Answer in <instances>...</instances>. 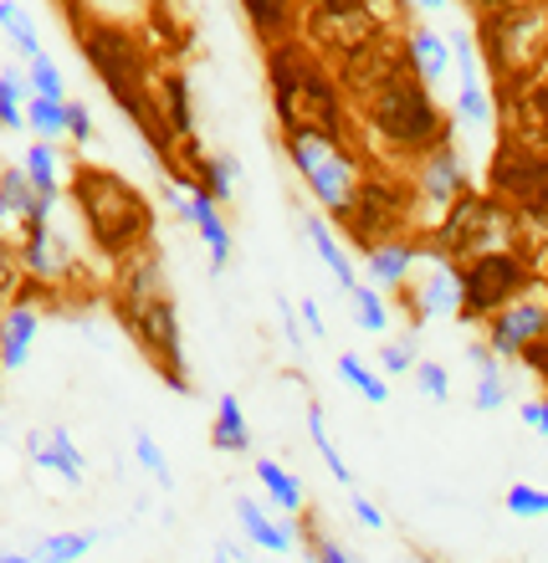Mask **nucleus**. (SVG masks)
Masks as SVG:
<instances>
[{"instance_id":"1","label":"nucleus","mask_w":548,"mask_h":563,"mask_svg":"<svg viewBox=\"0 0 548 563\" xmlns=\"http://www.w3.org/2000/svg\"><path fill=\"white\" fill-rule=\"evenodd\" d=\"M73 200H77V210H83V221H88V231L103 256H123V262H129V256H139V246L154 236V210H149V200L129 179L113 175V169L83 164L73 175Z\"/></svg>"},{"instance_id":"2","label":"nucleus","mask_w":548,"mask_h":563,"mask_svg":"<svg viewBox=\"0 0 548 563\" xmlns=\"http://www.w3.org/2000/svg\"><path fill=\"white\" fill-rule=\"evenodd\" d=\"M364 108H370L374 134L385 139V148L401 154V159L420 164L430 148L451 144V119L441 113V103L430 98V88L415 73L390 77L385 88L364 98Z\"/></svg>"},{"instance_id":"3","label":"nucleus","mask_w":548,"mask_h":563,"mask_svg":"<svg viewBox=\"0 0 548 563\" xmlns=\"http://www.w3.org/2000/svg\"><path fill=\"white\" fill-rule=\"evenodd\" d=\"M513 231H518L513 206L472 190V195H461L451 210H441V221L430 225V236H426V252L467 267V262H476V256L513 252Z\"/></svg>"},{"instance_id":"4","label":"nucleus","mask_w":548,"mask_h":563,"mask_svg":"<svg viewBox=\"0 0 548 563\" xmlns=\"http://www.w3.org/2000/svg\"><path fill=\"white\" fill-rule=\"evenodd\" d=\"M528 282H534V267L523 252H492L467 262L461 267V323L487 328L497 312H507L528 292Z\"/></svg>"},{"instance_id":"5","label":"nucleus","mask_w":548,"mask_h":563,"mask_svg":"<svg viewBox=\"0 0 548 563\" xmlns=\"http://www.w3.org/2000/svg\"><path fill=\"white\" fill-rule=\"evenodd\" d=\"M77 31H83V52H88V67L98 77H103V88L119 98V103H129V98H139V92H154V82H149V62H144V46L129 36L123 26H108V21H83L77 15Z\"/></svg>"},{"instance_id":"6","label":"nucleus","mask_w":548,"mask_h":563,"mask_svg":"<svg viewBox=\"0 0 548 563\" xmlns=\"http://www.w3.org/2000/svg\"><path fill=\"white\" fill-rule=\"evenodd\" d=\"M119 312H123V323H129V333L139 339V349H144V358L164 374V385L175 389V395H190L185 349H179V312H175V302H169V292L119 302Z\"/></svg>"},{"instance_id":"7","label":"nucleus","mask_w":548,"mask_h":563,"mask_svg":"<svg viewBox=\"0 0 548 563\" xmlns=\"http://www.w3.org/2000/svg\"><path fill=\"white\" fill-rule=\"evenodd\" d=\"M492 200L503 206H518L523 216L548 221V154L523 139H507L492 154Z\"/></svg>"},{"instance_id":"8","label":"nucleus","mask_w":548,"mask_h":563,"mask_svg":"<svg viewBox=\"0 0 548 563\" xmlns=\"http://www.w3.org/2000/svg\"><path fill=\"white\" fill-rule=\"evenodd\" d=\"M405 221H410V185H401V179H390V175H370L354 210L343 216V231L364 252H374V246L405 236Z\"/></svg>"},{"instance_id":"9","label":"nucleus","mask_w":548,"mask_h":563,"mask_svg":"<svg viewBox=\"0 0 548 563\" xmlns=\"http://www.w3.org/2000/svg\"><path fill=\"white\" fill-rule=\"evenodd\" d=\"M303 26L328 57H354L364 46H374L385 31H380V11L364 5V0H318L303 11Z\"/></svg>"},{"instance_id":"10","label":"nucleus","mask_w":548,"mask_h":563,"mask_svg":"<svg viewBox=\"0 0 548 563\" xmlns=\"http://www.w3.org/2000/svg\"><path fill=\"white\" fill-rule=\"evenodd\" d=\"M364 179H370V169H364V154H359L354 144H339L333 154H328L318 169H313L303 185H308V195L318 200V206L328 210V216H349L359 200V190H364Z\"/></svg>"},{"instance_id":"11","label":"nucleus","mask_w":548,"mask_h":563,"mask_svg":"<svg viewBox=\"0 0 548 563\" xmlns=\"http://www.w3.org/2000/svg\"><path fill=\"white\" fill-rule=\"evenodd\" d=\"M405 302H410V323H426V318H461V267L446 262V256L426 252L415 287H405Z\"/></svg>"},{"instance_id":"12","label":"nucleus","mask_w":548,"mask_h":563,"mask_svg":"<svg viewBox=\"0 0 548 563\" xmlns=\"http://www.w3.org/2000/svg\"><path fill=\"white\" fill-rule=\"evenodd\" d=\"M467 159L457 154V139L441 148H430L426 159L415 164V175H410V195H420L426 206L436 210H451L461 200V195H472V185H467Z\"/></svg>"},{"instance_id":"13","label":"nucleus","mask_w":548,"mask_h":563,"mask_svg":"<svg viewBox=\"0 0 548 563\" xmlns=\"http://www.w3.org/2000/svg\"><path fill=\"white\" fill-rule=\"evenodd\" d=\"M534 343H548V302H528L518 297L507 312H497L487 323V349L497 358H523Z\"/></svg>"},{"instance_id":"14","label":"nucleus","mask_w":548,"mask_h":563,"mask_svg":"<svg viewBox=\"0 0 548 563\" xmlns=\"http://www.w3.org/2000/svg\"><path fill=\"white\" fill-rule=\"evenodd\" d=\"M420 262H426V241H415V236H395L385 246L364 252V272H370L374 292H405L410 277L420 272Z\"/></svg>"},{"instance_id":"15","label":"nucleus","mask_w":548,"mask_h":563,"mask_svg":"<svg viewBox=\"0 0 548 563\" xmlns=\"http://www.w3.org/2000/svg\"><path fill=\"white\" fill-rule=\"evenodd\" d=\"M67 267H73V256L52 236V221H31L26 231H21V277H26L31 287H57V282L67 277Z\"/></svg>"},{"instance_id":"16","label":"nucleus","mask_w":548,"mask_h":563,"mask_svg":"<svg viewBox=\"0 0 548 563\" xmlns=\"http://www.w3.org/2000/svg\"><path fill=\"white\" fill-rule=\"evenodd\" d=\"M237 522H241V533H246V543L262 553H277L282 559V553L297 549V518H267L256 497H237Z\"/></svg>"},{"instance_id":"17","label":"nucleus","mask_w":548,"mask_h":563,"mask_svg":"<svg viewBox=\"0 0 548 563\" xmlns=\"http://www.w3.org/2000/svg\"><path fill=\"white\" fill-rule=\"evenodd\" d=\"M36 328H42V312L31 308V302H11V308L0 312V369H26Z\"/></svg>"},{"instance_id":"18","label":"nucleus","mask_w":548,"mask_h":563,"mask_svg":"<svg viewBox=\"0 0 548 563\" xmlns=\"http://www.w3.org/2000/svg\"><path fill=\"white\" fill-rule=\"evenodd\" d=\"M405 62H410V73L420 77L426 88H436V82L451 73V46H446L441 31L410 26V36H405Z\"/></svg>"},{"instance_id":"19","label":"nucleus","mask_w":548,"mask_h":563,"mask_svg":"<svg viewBox=\"0 0 548 563\" xmlns=\"http://www.w3.org/2000/svg\"><path fill=\"white\" fill-rule=\"evenodd\" d=\"M154 98H160V119H164V129H169V139H175V144H190L195 139V103H190L185 73L160 77V82H154Z\"/></svg>"},{"instance_id":"20","label":"nucleus","mask_w":548,"mask_h":563,"mask_svg":"<svg viewBox=\"0 0 548 563\" xmlns=\"http://www.w3.org/2000/svg\"><path fill=\"white\" fill-rule=\"evenodd\" d=\"M31 466L62 476L67 487H83V482H88V456L77 451V441H73V430L67 426H46V451L31 461Z\"/></svg>"},{"instance_id":"21","label":"nucleus","mask_w":548,"mask_h":563,"mask_svg":"<svg viewBox=\"0 0 548 563\" xmlns=\"http://www.w3.org/2000/svg\"><path fill=\"white\" fill-rule=\"evenodd\" d=\"M303 11H308V5H297V0H246V15H252V26L267 36V46L297 42Z\"/></svg>"},{"instance_id":"22","label":"nucleus","mask_w":548,"mask_h":563,"mask_svg":"<svg viewBox=\"0 0 548 563\" xmlns=\"http://www.w3.org/2000/svg\"><path fill=\"white\" fill-rule=\"evenodd\" d=\"M169 282H164V262L154 252H139L123 262L119 272V302H139V297H164Z\"/></svg>"},{"instance_id":"23","label":"nucleus","mask_w":548,"mask_h":563,"mask_svg":"<svg viewBox=\"0 0 548 563\" xmlns=\"http://www.w3.org/2000/svg\"><path fill=\"white\" fill-rule=\"evenodd\" d=\"M210 445H216L221 456H241V451H252V426H246V410H241L237 395H221V405H216Z\"/></svg>"},{"instance_id":"24","label":"nucleus","mask_w":548,"mask_h":563,"mask_svg":"<svg viewBox=\"0 0 548 563\" xmlns=\"http://www.w3.org/2000/svg\"><path fill=\"white\" fill-rule=\"evenodd\" d=\"M303 231H308L313 252L324 256V267L333 272V282H339L343 292H354V287H359V272H354V262H349V252L339 246V236L328 231V221H303Z\"/></svg>"},{"instance_id":"25","label":"nucleus","mask_w":548,"mask_h":563,"mask_svg":"<svg viewBox=\"0 0 548 563\" xmlns=\"http://www.w3.org/2000/svg\"><path fill=\"white\" fill-rule=\"evenodd\" d=\"M256 482H262V492L282 507V518H297V507H303V482H297L282 461H267V456L256 461Z\"/></svg>"},{"instance_id":"26","label":"nucleus","mask_w":548,"mask_h":563,"mask_svg":"<svg viewBox=\"0 0 548 563\" xmlns=\"http://www.w3.org/2000/svg\"><path fill=\"white\" fill-rule=\"evenodd\" d=\"M98 538H103V533H92V528H77V533H52V538H42V543L31 549V559H36V563H83L92 549H98Z\"/></svg>"},{"instance_id":"27","label":"nucleus","mask_w":548,"mask_h":563,"mask_svg":"<svg viewBox=\"0 0 548 563\" xmlns=\"http://www.w3.org/2000/svg\"><path fill=\"white\" fill-rule=\"evenodd\" d=\"M339 144H349V139H328V134H313V129H297V134L282 139V148H287V159H293V169H297L303 179H308L313 169H318V164H324Z\"/></svg>"},{"instance_id":"28","label":"nucleus","mask_w":548,"mask_h":563,"mask_svg":"<svg viewBox=\"0 0 548 563\" xmlns=\"http://www.w3.org/2000/svg\"><path fill=\"white\" fill-rule=\"evenodd\" d=\"M21 169H26L31 190L42 195V200H57V195H62V175H57V148H52V144H31L26 154H21Z\"/></svg>"},{"instance_id":"29","label":"nucleus","mask_w":548,"mask_h":563,"mask_svg":"<svg viewBox=\"0 0 548 563\" xmlns=\"http://www.w3.org/2000/svg\"><path fill=\"white\" fill-rule=\"evenodd\" d=\"M308 441L318 445V456H324V466L333 472V482H343V487L354 492V472L343 466V456H339V445H333V435H328V420H324V405L313 400L308 405Z\"/></svg>"},{"instance_id":"30","label":"nucleus","mask_w":548,"mask_h":563,"mask_svg":"<svg viewBox=\"0 0 548 563\" xmlns=\"http://www.w3.org/2000/svg\"><path fill=\"white\" fill-rule=\"evenodd\" d=\"M195 190H206L216 206H226L231 190H237V159H231V154H210V159L195 169Z\"/></svg>"},{"instance_id":"31","label":"nucleus","mask_w":548,"mask_h":563,"mask_svg":"<svg viewBox=\"0 0 548 563\" xmlns=\"http://www.w3.org/2000/svg\"><path fill=\"white\" fill-rule=\"evenodd\" d=\"M36 98L21 73H0V129H26V103Z\"/></svg>"},{"instance_id":"32","label":"nucleus","mask_w":548,"mask_h":563,"mask_svg":"<svg viewBox=\"0 0 548 563\" xmlns=\"http://www.w3.org/2000/svg\"><path fill=\"white\" fill-rule=\"evenodd\" d=\"M0 31L21 46V57L36 62L42 57V36H36V21H31L26 5H11V0H0Z\"/></svg>"},{"instance_id":"33","label":"nucleus","mask_w":548,"mask_h":563,"mask_svg":"<svg viewBox=\"0 0 548 563\" xmlns=\"http://www.w3.org/2000/svg\"><path fill=\"white\" fill-rule=\"evenodd\" d=\"M36 200H42V195L31 190V179H26V169H21V164H11V169H0V206L11 210V216H15L21 225L31 221V210H36Z\"/></svg>"},{"instance_id":"34","label":"nucleus","mask_w":548,"mask_h":563,"mask_svg":"<svg viewBox=\"0 0 548 563\" xmlns=\"http://www.w3.org/2000/svg\"><path fill=\"white\" fill-rule=\"evenodd\" d=\"M339 379H343V385H354L370 405H390V385H385V374H374L359 354H339Z\"/></svg>"},{"instance_id":"35","label":"nucleus","mask_w":548,"mask_h":563,"mask_svg":"<svg viewBox=\"0 0 548 563\" xmlns=\"http://www.w3.org/2000/svg\"><path fill=\"white\" fill-rule=\"evenodd\" d=\"M349 312H354V323L364 328V333H385V328H390L385 292H374V287H364V282H359L354 292H349Z\"/></svg>"},{"instance_id":"36","label":"nucleus","mask_w":548,"mask_h":563,"mask_svg":"<svg viewBox=\"0 0 548 563\" xmlns=\"http://www.w3.org/2000/svg\"><path fill=\"white\" fill-rule=\"evenodd\" d=\"M134 456H139V466H144V472L154 476V487L175 492V472H169V456H164V445L154 441V430L134 426Z\"/></svg>"},{"instance_id":"37","label":"nucleus","mask_w":548,"mask_h":563,"mask_svg":"<svg viewBox=\"0 0 548 563\" xmlns=\"http://www.w3.org/2000/svg\"><path fill=\"white\" fill-rule=\"evenodd\" d=\"M26 129L36 134V144L67 139V103H46V98H31V103H26Z\"/></svg>"},{"instance_id":"38","label":"nucleus","mask_w":548,"mask_h":563,"mask_svg":"<svg viewBox=\"0 0 548 563\" xmlns=\"http://www.w3.org/2000/svg\"><path fill=\"white\" fill-rule=\"evenodd\" d=\"M492 98H487V88H482V77H472V82H461V92H457V119H467L472 129H492Z\"/></svg>"},{"instance_id":"39","label":"nucleus","mask_w":548,"mask_h":563,"mask_svg":"<svg viewBox=\"0 0 548 563\" xmlns=\"http://www.w3.org/2000/svg\"><path fill=\"white\" fill-rule=\"evenodd\" d=\"M26 82H31V92H36V98H46V103H67V82H62L57 62L46 57V52L26 67Z\"/></svg>"},{"instance_id":"40","label":"nucleus","mask_w":548,"mask_h":563,"mask_svg":"<svg viewBox=\"0 0 548 563\" xmlns=\"http://www.w3.org/2000/svg\"><path fill=\"white\" fill-rule=\"evenodd\" d=\"M415 385H420V395H426L430 405L451 400V374H446L441 358H420V364H415Z\"/></svg>"},{"instance_id":"41","label":"nucleus","mask_w":548,"mask_h":563,"mask_svg":"<svg viewBox=\"0 0 548 563\" xmlns=\"http://www.w3.org/2000/svg\"><path fill=\"white\" fill-rule=\"evenodd\" d=\"M507 512L513 518H548V492L534 482H513L507 487Z\"/></svg>"},{"instance_id":"42","label":"nucleus","mask_w":548,"mask_h":563,"mask_svg":"<svg viewBox=\"0 0 548 563\" xmlns=\"http://www.w3.org/2000/svg\"><path fill=\"white\" fill-rule=\"evenodd\" d=\"M415 364H420L415 333H405V339H395V343H380V369L385 374H415Z\"/></svg>"},{"instance_id":"43","label":"nucleus","mask_w":548,"mask_h":563,"mask_svg":"<svg viewBox=\"0 0 548 563\" xmlns=\"http://www.w3.org/2000/svg\"><path fill=\"white\" fill-rule=\"evenodd\" d=\"M21 246H11V241L0 236V312L11 308V297L21 292Z\"/></svg>"},{"instance_id":"44","label":"nucleus","mask_w":548,"mask_h":563,"mask_svg":"<svg viewBox=\"0 0 548 563\" xmlns=\"http://www.w3.org/2000/svg\"><path fill=\"white\" fill-rule=\"evenodd\" d=\"M472 405L482 410V416H492V410H503L507 405V385H503V369H487V374H476V395Z\"/></svg>"},{"instance_id":"45","label":"nucleus","mask_w":548,"mask_h":563,"mask_svg":"<svg viewBox=\"0 0 548 563\" xmlns=\"http://www.w3.org/2000/svg\"><path fill=\"white\" fill-rule=\"evenodd\" d=\"M67 139L73 144H92V108L83 98H67Z\"/></svg>"},{"instance_id":"46","label":"nucleus","mask_w":548,"mask_h":563,"mask_svg":"<svg viewBox=\"0 0 548 563\" xmlns=\"http://www.w3.org/2000/svg\"><path fill=\"white\" fill-rule=\"evenodd\" d=\"M277 323H282V339L293 343V349H303V328H297V302L277 297Z\"/></svg>"},{"instance_id":"47","label":"nucleus","mask_w":548,"mask_h":563,"mask_svg":"<svg viewBox=\"0 0 548 563\" xmlns=\"http://www.w3.org/2000/svg\"><path fill=\"white\" fill-rule=\"evenodd\" d=\"M349 512L359 518V528H370V533H385V512H380L370 497H354V503H349Z\"/></svg>"},{"instance_id":"48","label":"nucleus","mask_w":548,"mask_h":563,"mask_svg":"<svg viewBox=\"0 0 548 563\" xmlns=\"http://www.w3.org/2000/svg\"><path fill=\"white\" fill-rule=\"evenodd\" d=\"M313 559L318 563H354V553L343 549V543H333V538H318V543H313Z\"/></svg>"},{"instance_id":"49","label":"nucleus","mask_w":548,"mask_h":563,"mask_svg":"<svg viewBox=\"0 0 548 563\" xmlns=\"http://www.w3.org/2000/svg\"><path fill=\"white\" fill-rule=\"evenodd\" d=\"M523 420H528L538 435H548V400H528L523 405Z\"/></svg>"},{"instance_id":"50","label":"nucleus","mask_w":548,"mask_h":563,"mask_svg":"<svg viewBox=\"0 0 548 563\" xmlns=\"http://www.w3.org/2000/svg\"><path fill=\"white\" fill-rule=\"evenodd\" d=\"M303 323H308L313 339H324V312H318V302H313V297H303Z\"/></svg>"},{"instance_id":"51","label":"nucleus","mask_w":548,"mask_h":563,"mask_svg":"<svg viewBox=\"0 0 548 563\" xmlns=\"http://www.w3.org/2000/svg\"><path fill=\"white\" fill-rule=\"evenodd\" d=\"M42 451H46V430H26V456L36 461Z\"/></svg>"},{"instance_id":"52","label":"nucleus","mask_w":548,"mask_h":563,"mask_svg":"<svg viewBox=\"0 0 548 563\" xmlns=\"http://www.w3.org/2000/svg\"><path fill=\"white\" fill-rule=\"evenodd\" d=\"M0 563H36V559H31V553H21V549H15V553H0Z\"/></svg>"},{"instance_id":"53","label":"nucleus","mask_w":548,"mask_h":563,"mask_svg":"<svg viewBox=\"0 0 548 563\" xmlns=\"http://www.w3.org/2000/svg\"><path fill=\"white\" fill-rule=\"evenodd\" d=\"M210 563H231V559H226V553H216V559H210Z\"/></svg>"},{"instance_id":"54","label":"nucleus","mask_w":548,"mask_h":563,"mask_svg":"<svg viewBox=\"0 0 548 563\" xmlns=\"http://www.w3.org/2000/svg\"><path fill=\"white\" fill-rule=\"evenodd\" d=\"M426 563H441V559H426Z\"/></svg>"}]
</instances>
